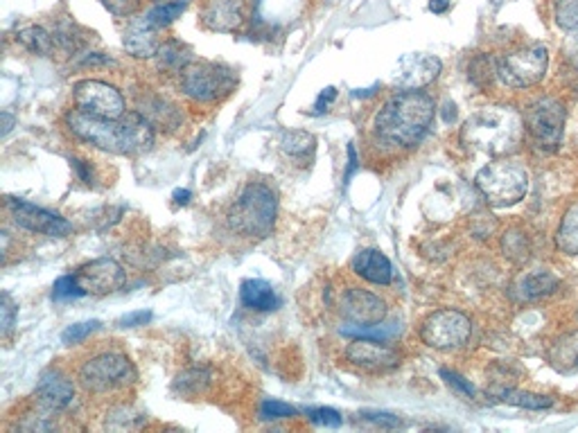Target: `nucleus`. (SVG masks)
Wrapping results in <instances>:
<instances>
[{"instance_id": "nucleus-1", "label": "nucleus", "mask_w": 578, "mask_h": 433, "mask_svg": "<svg viewBox=\"0 0 578 433\" xmlns=\"http://www.w3.org/2000/svg\"><path fill=\"white\" fill-rule=\"evenodd\" d=\"M66 125L75 138L111 154H143L150 151L154 144L150 120L140 113H127L118 120H111L73 109L66 115Z\"/></svg>"}, {"instance_id": "nucleus-2", "label": "nucleus", "mask_w": 578, "mask_h": 433, "mask_svg": "<svg viewBox=\"0 0 578 433\" xmlns=\"http://www.w3.org/2000/svg\"><path fill=\"white\" fill-rule=\"evenodd\" d=\"M436 104L420 90H402L379 109L375 131L384 143L414 147L432 127Z\"/></svg>"}, {"instance_id": "nucleus-3", "label": "nucleus", "mask_w": 578, "mask_h": 433, "mask_svg": "<svg viewBox=\"0 0 578 433\" xmlns=\"http://www.w3.org/2000/svg\"><path fill=\"white\" fill-rule=\"evenodd\" d=\"M524 135V118L511 106H490L468 118L461 140L488 156L513 154Z\"/></svg>"}, {"instance_id": "nucleus-4", "label": "nucleus", "mask_w": 578, "mask_h": 433, "mask_svg": "<svg viewBox=\"0 0 578 433\" xmlns=\"http://www.w3.org/2000/svg\"><path fill=\"white\" fill-rule=\"evenodd\" d=\"M278 199L269 185L251 181L239 192L229 210V224L245 237H267L274 230Z\"/></svg>"}, {"instance_id": "nucleus-5", "label": "nucleus", "mask_w": 578, "mask_h": 433, "mask_svg": "<svg viewBox=\"0 0 578 433\" xmlns=\"http://www.w3.org/2000/svg\"><path fill=\"white\" fill-rule=\"evenodd\" d=\"M474 183L493 208H511L527 195L528 172L513 160H495L477 172Z\"/></svg>"}, {"instance_id": "nucleus-6", "label": "nucleus", "mask_w": 578, "mask_h": 433, "mask_svg": "<svg viewBox=\"0 0 578 433\" xmlns=\"http://www.w3.org/2000/svg\"><path fill=\"white\" fill-rule=\"evenodd\" d=\"M80 382L90 393H111L127 389L136 382V368L122 352H100L84 361L80 368Z\"/></svg>"}, {"instance_id": "nucleus-7", "label": "nucleus", "mask_w": 578, "mask_h": 433, "mask_svg": "<svg viewBox=\"0 0 578 433\" xmlns=\"http://www.w3.org/2000/svg\"><path fill=\"white\" fill-rule=\"evenodd\" d=\"M549 68V52L543 43L527 45L497 59V77L509 89H528L543 81Z\"/></svg>"}, {"instance_id": "nucleus-8", "label": "nucleus", "mask_w": 578, "mask_h": 433, "mask_svg": "<svg viewBox=\"0 0 578 433\" xmlns=\"http://www.w3.org/2000/svg\"><path fill=\"white\" fill-rule=\"evenodd\" d=\"M473 323L459 309L432 312L420 325V341L434 350H457L468 344Z\"/></svg>"}, {"instance_id": "nucleus-9", "label": "nucleus", "mask_w": 578, "mask_h": 433, "mask_svg": "<svg viewBox=\"0 0 578 433\" xmlns=\"http://www.w3.org/2000/svg\"><path fill=\"white\" fill-rule=\"evenodd\" d=\"M181 90L197 102L222 100L235 89V75L217 64H190L181 70Z\"/></svg>"}, {"instance_id": "nucleus-10", "label": "nucleus", "mask_w": 578, "mask_h": 433, "mask_svg": "<svg viewBox=\"0 0 578 433\" xmlns=\"http://www.w3.org/2000/svg\"><path fill=\"white\" fill-rule=\"evenodd\" d=\"M524 127L538 150L556 151L563 140L565 106L553 97H540L524 113Z\"/></svg>"}, {"instance_id": "nucleus-11", "label": "nucleus", "mask_w": 578, "mask_h": 433, "mask_svg": "<svg viewBox=\"0 0 578 433\" xmlns=\"http://www.w3.org/2000/svg\"><path fill=\"white\" fill-rule=\"evenodd\" d=\"M75 109L100 118L118 120L125 115V97L115 86L100 80H82L73 89Z\"/></svg>"}, {"instance_id": "nucleus-12", "label": "nucleus", "mask_w": 578, "mask_h": 433, "mask_svg": "<svg viewBox=\"0 0 578 433\" xmlns=\"http://www.w3.org/2000/svg\"><path fill=\"white\" fill-rule=\"evenodd\" d=\"M5 204L16 224H19L20 228L30 230V233L48 235V237H64V235H68L70 230H73L70 221H66L61 214L30 204V201L26 199L7 197Z\"/></svg>"}, {"instance_id": "nucleus-13", "label": "nucleus", "mask_w": 578, "mask_h": 433, "mask_svg": "<svg viewBox=\"0 0 578 433\" xmlns=\"http://www.w3.org/2000/svg\"><path fill=\"white\" fill-rule=\"evenodd\" d=\"M441 68H443V64H441L439 57L423 55V52H411V55L400 57L394 73H391V81H394L398 89L420 90L432 84V81L441 75Z\"/></svg>"}, {"instance_id": "nucleus-14", "label": "nucleus", "mask_w": 578, "mask_h": 433, "mask_svg": "<svg viewBox=\"0 0 578 433\" xmlns=\"http://www.w3.org/2000/svg\"><path fill=\"white\" fill-rule=\"evenodd\" d=\"M75 275L86 294L93 296L113 294L127 282L125 269L113 258H98L93 262L82 264Z\"/></svg>"}, {"instance_id": "nucleus-15", "label": "nucleus", "mask_w": 578, "mask_h": 433, "mask_svg": "<svg viewBox=\"0 0 578 433\" xmlns=\"http://www.w3.org/2000/svg\"><path fill=\"white\" fill-rule=\"evenodd\" d=\"M341 314L348 323L378 325L387 319V303L366 289L350 287L341 296Z\"/></svg>"}, {"instance_id": "nucleus-16", "label": "nucleus", "mask_w": 578, "mask_h": 433, "mask_svg": "<svg viewBox=\"0 0 578 433\" xmlns=\"http://www.w3.org/2000/svg\"><path fill=\"white\" fill-rule=\"evenodd\" d=\"M346 359L357 368L371 370V373L394 370L400 366V354L379 339H359L357 336L346 348Z\"/></svg>"}, {"instance_id": "nucleus-17", "label": "nucleus", "mask_w": 578, "mask_h": 433, "mask_svg": "<svg viewBox=\"0 0 578 433\" xmlns=\"http://www.w3.org/2000/svg\"><path fill=\"white\" fill-rule=\"evenodd\" d=\"M36 402L45 414H61L75 399V386L59 370H45L36 383Z\"/></svg>"}, {"instance_id": "nucleus-18", "label": "nucleus", "mask_w": 578, "mask_h": 433, "mask_svg": "<svg viewBox=\"0 0 578 433\" xmlns=\"http://www.w3.org/2000/svg\"><path fill=\"white\" fill-rule=\"evenodd\" d=\"M242 19L238 0H208L201 10V26L210 32H235L242 26Z\"/></svg>"}, {"instance_id": "nucleus-19", "label": "nucleus", "mask_w": 578, "mask_h": 433, "mask_svg": "<svg viewBox=\"0 0 578 433\" xmlns=\"http://www.w3.org/2000/svg\"><path fill=\"white\" fill-rule=\"evenodd\" d=\"M156 32L159 30L152 27L147 19L131 20L125 32V39H122L127 52H129L131 57H136V59H152V57L159 55L160 41L159 36H156Z\"/></svg>"}, {"instance_id": "nucleus-20", "label": "nucleus", "mask_w": 578, "mask_h": 433, "mask_svg": "<svg viewBox=\"0 0 578 433\" xmlns=\"http://www.w3.org/2000/svg\"><path fill=\"white\" fill-rule=\"evenodd\" d=\"M353 271L362 280L373 284H389L394 280V267L389 258L375 249L359 251L353 258Z\"/></svg>"}, {"instance_id": "nucleus-21", "label": "nucleus", "mask_w": 578, "mask_h": 433, "mask_svg": "<svg viewBox=\"0 0 578 433\" xmlns=\"http://www.w3.org/2000/svg\"><path fill=\"white\" fill-rule=\"evenodd\" d=\"M239 300L242 305L255 312H271L278 307V296H276L274 287L267 280L251 278L239 284Z\"/></svg>"}, {"instance_id": "nucleus-22", "label": "nucleus", "mask_w": 578, "mask_h": 433, "mask_svg": "<svg viewBox=\"0 0 578 433\" xmlns=\"http://www.w3.org/2000/svg\"><path fill=\"white\" fill-rule=\"evenodd\" d=\"M280 150H283V154L289 156V159L305 160L315 154L316 140L315 135L308 134V131H285L283 138H280Z\"/></svg>"}, {"instance_id": "nucleus-23", "label": "nucleus", "mask_w": 578, "mask_h": 433, "mask_svg": "<svg viewBox=\"0 0 578 433\" xmlns=\"http://www.w3.org/2000/svg\"><path fill=\"white\" fill-rule=\"evenodd\" d=\"M558 278L549 271H534V274L524 275L522 282H519V294H522L524 300H535L543 298V296L553 294L558 289Z\"/></svg>"}, {"instance_id": "nucleus-24", "label": "nucleus", "mask_w": 578, "mask_h": 433, "mask_svg": "<svg viewBox=\"0 0 578 433\" xmlns=\"http://www.w3.org/2000/svg\"><path fill=\"white\" fill-rule=\"evenodd\" d=\"M159 66L172 73H181L192 64V50L179 41H165L159 48Z\"/></svg>"}, {"instance_id": "nucleus-25", "label": "nucleus", "mask_w": 578, "mask_h": 433, "mask_svg": "<svg viewBox=\"0 0 578 433\" xmlns=\"http://www.w3.org/2000/svg\"><path fill=\"white\" fill-rule=\"evenodd\" d=\"M16 41H19L26 50H30L32 55L48 57L52 50H55V39H52V36L39 26L20 27L19 35H16Z\"/></svg>"}, {"instance_id": "nucleus-26", "label": "nucleus", "mask_w": 578, "mask_h": 433, "mask_svg": "<svg viewBox=\"0 0 578 433\" xmlns=\"http://www.w3.org/2000/svg\"><path fill=\"white\" fill-rule=\"evenodd\" d=\"M556 246L567 255H578V204L565 213L556 233Z\"/></svg>"}, {"instance_id": "nucleus-27", "label": "nucleus", "mask_w": 578, "mask_h": 433, "mask_svg": "<svg viewBox=\"0 0 578 433\" xmlns=\"http://www.w3.org/2000/svg\"><path fill=\"white\" fill-rule=\"evenodd\" d=\"M502 251H504V258H509L511 262L524 264L528 258H531V242H528L527 233L513 228L509 230V233H504Z\"/></svg>"}, {"instance_id": "nucleus-28", "label": "nucleus", "mask_w": 578, "mask_h": 433, "mask_svg": "<svg viewBox=\"0 0 578 433\" xmlns=\"http://www.w3.org/2000/svg\"><path fill=\"white\" fill-rule=\"evenodd\" d=\"M502 399L506 404H513V406H522V408H531V411H543V408L553 406L551 398H547V395H538V393H528V390L506 389V390H502Z\"/></svg>"}, {"instance_id": "nucleus-29", "label": "nucleus", "mask_w": 578, "mask_h": 433, "mask_svg": "<svg viewBox=\"0 0 578 433\" xmlns=\"http://www.w3.org/2000/svg\"><path fill=\"white\" fill-rule=\"evenodd\" d=\"M400 332L398 325H346V328H341V334H346V336H355V339H391V336H395V334Z\"/></svg>"}, {"instance_id": "nucleus-30", "label": "nucleus", "mask_w": 578, "mask_h": 433, "mask_svg": "<svg viewBox=\"0 0 578 433\" xmlns=\"http://www.w3.org/2000/svg\"><path fill=\"white\" fill-rule=\"evenodd\" d=\"M185 5H188V3H165V5H156L154 10L147 12L144 19L150 20L152 27L160 30V27H168L170 23H175V20L184 14Z\"/></svg>"}, {"instance_id": "nucleus-31", "label": "nucleus", "mask_w": 578, "mask_h": 433, "mask_svg": "<svg viewBox=\"0 0 578 433\" xmlns=\"http://www.w3.org/2000/svg\"><path fill=\"white\" fill-rule=\"evenodd\" d=\"M82 296H89V294L84 291V287H82L75 274L61 275V278L55 282V287H52V300H59V303H64V300H77L82 298Z\"/></svg>"}, {"instance_id": "nucleus-32", "label": "nucleus", "mask_w": 578, "mask_h": 433, "mask_svg": "<svg viewBox=\"0 0 578 433\" xmlns=\"http://www.w3.org/2000/svg\"><path fill=\"white\" fill-rule=\"evenodd\" d=\"M210 375L206 370H188L176 379V389L184 395H199L204 390V386L208 383Z\"/></svg>"}, {"instance_id": "nucleus-33", "label": "nucleus", "mask_w": 578, "mask_h": 433, "mask_svg": "<svg viewBox=\"0 0 578 433\" xmlns=\"http://www.w3.org/2000/svg\"><path fill=\"white\" fill-rule=\"evenodd\" d=\"M556 23L563 30L578 27V0H556Z\"/></svg>"}, {"instance_id": "nucleus-34", "label": "nucleus", "mask_w": 578, "mask_h": 433, "mask_svg": "<svg viewBox=\"0 0 578 433\" xmlns=\"http://www.w3.org/2000/svg\"><path fill=\"white\" fill-rule=\"evenodd\" d=\"M493 75H497V61L490 59V57H477L470 66V80L477 86L488 84Z\"/></svg>"}, {"instance_id": "nucleus-35", "label": "nucleus", "mask_w": 578, "mask_h": 433, "mask_svg": "<svg viewBox=\"0 0 578 433\" xmlns=\"http://www.w3.org/2000/svg\"><path fill=\"white\" fill-rule=\"evenodd\" d=\"M98 328H100V321H84V323L70 325V328H66L64 334H61V341H64L66 345L80 344V341H84L86 336H90Z\"/></svg>"}, {"instance_id": "nucleus-36", "label": "nucleus", "mask_w": 578, "mask_h": 433, "mask_svg": "<svg viewBox=\"0 0 578 433\" xmlns=\"http://www.w3.org/2000/svg\"><path fill=\"white\" fill-rule=\"evenodd\" d=\"M260 415H262L264 420L294 418L296 408L285 402H278V399H264V402L260 404Z\"/></svg>"}, {"instance_id": "nucleus-37", "label": "nucleus", "mask_w": 578, "mask_h": 433, "mask_svg": "<svg viewBox=\"0 0 578 433\" xmlns=\"http://www.w3.org/2000/svg\"><path fill=\"white\" fill-rule=\"evenodd\" d=\"M305 414H308V418L312 420V422L321 424V427H340V424H341V415L330 406L308 408Z\"/></svg>"}, {"instance_id": "nucleus-38", "label": "nucleus", "mask_w": 578, "mask_h": 433, "mask_svg": "<svg viewBox=\"0 0 578 433\" xmlns=\"http://www.w3.org/2000/svg\"><path fill=\"white\" fill-rule=\"evenodd\" d=\"M16 314H19V307H16V303L12 300V296L5 291V294H3V298H0V325H3V334L12 332Z\"/></svg>"}, {"instance_id": "nucleus-39", "label": "nucleus", "mask_w": 578, "mask_h": 433, "mask_svg": "<svg viewBox=\"0 0 578 433\" xmlns=\"http://www.w3.org/2000/svg\"><path fill=\"white\" fill-rule=\"evenodd\" d=\"M75 30H77V27L73 26V23H61V26L57 27L55 39L59 41V43L64 45V48H66V50H68V52H70V50L75 52V50H80V48H82V39H80V36L75 35Z\"/></svg>"}, {"instance_id": "nucleus-40", "label": "nucleus", "mask_w": 578, "mask_h": 433, "mask_svg": "<svg viewBox=\"0 0 578 433\" xmlns=\"http://www.w3.org/2000/svg\"><path fill=\"white\" fill-rule=\"evenodd\" d=\"M140 0H102V5L115 16H131L138 10Z\"/></svg>"}, {"instance_id": "nucleus-41", "label": "nucleus", "mask_w": 578, "mask_h": 433, "mask_svg": "<svg viewBox=\"0 0 578 433\" xmlns=\"http://www.w3.org/2000/svg\"><path fill=\"white\" fill-rule=\"evenodd\" d=\"M441 377L445 379V382L449 383V386H452V389H457L459 390L461 395H468V398H473L474 395V389H473V383L470 382H465L464 377H461V375H457V373H452V370H441Z\"/></svg>"}, {"instance_id": "nucleus-42", "label": "nucleus", "mask_w": 578, "mask_h": 433, "mask_svg": "<svg viewBox=\"0 0 578 433\" xmlns=\"http://www.w3.org/2000/svg\"><path fill=\"white\" fill-rule=\"evenodd\" d=\"M152 312L150 309H140V312H129V314H125L122 319L118 321L120 328H140V325L150 323L152 321Z\"/></svg>"}, {"instance_id": "nucleus-43", "label": "nucleus", "mask_w": 578, "mask_h": 433, "mask_svg": "<svg viewBox=\"0 0 578 433\" xmlns=\"http://www.w3.org/2000/svg\"><path fill=\"white\" fill-rule=\"evenodd\" d=\"M364 415L369 422H375L379 424V427H400V418L398 415H391V414H382V411H364Z\"/></svg>"}, {"instance_id": "nucleus-44", "label": "nucleus", "mask_w": 578, "mask_h": 433, "mask_svg": "<svg viewBox=\"0 0 578 433\" xmlns=\"http://www.w3.org/2000/svg\"><path fill=\"white\" fill-rule=\"evenodd\" d=\"M334 100H337V89H332V86H328V89H325V90H321V95H319V97H316V102H315V113L316 115L325 113V111H328V106L332 104Z\"/></svg>"}, {"instance_id": "nucleus-45", "label": "nucleus", "mask_w": 578, "mask_h": 433, "mask_svg": "<svg viewBox=\"0 0 578 433\" xmlns=\"http://www.w3.org/2000/svg\"><path fill=\"white\" fill-rule=\"evenodd\" d=\"M565 55L572 61L574 68H578V27L576 30H569L567 41H565Z\"/></svg>"}, {"instance_id": "nucleus-46", "label": "nucleus", "mask_w": 578, "mask_h": 433, "mask_svg": "<svg viewBox=\"0 0 578 433\" xmlns=\"http://www.w3.org/2000/svg\"><path fill=\"white\" fill-rule=\"evenodd\" d=\"M70 165H73V170L77 172V176H80L84 183H90V181H93V170H90V165L86 163V160L73 159L70 160Z\"/></svg>"}, {"instance_id": "nucleus-47", "label": "nucleus", "mask_w": 578, "mask_h": 433, "mask_svg": "<svg viewBox=\"0 0 578 433\" xmlns=\"http://www.w3.org/2000/svg\"><path fill=\"white\" fill-rule=\"evenodd\" d=\"M355 170H357V151H355L353 144H348V170H346V183L350 181V176L355 174Z\"/></svg>"}, {"instance_id": "nucleus-48", "label": "nucleus", "mask_w": 578, "mask_h": 433, "mask_svg": "<svg viewBox=\"0 0 578 433\" xmlns=\"http://www.w3.org/2000/svg\"><path fill=\"white\" fill-rule=\"evenodd\" d=\"M448 7H449V0H432V3H429V10H432L434 14H443Z\"/></svg>"}, {"instance_id": "nucleus-49", "label": "nucleus", "mask_w": 578, "mask_h": 433, "mask_svg": "<svg viewBox=\"0 0 578 433\" xmlns=\"http://www.w3.org/2000/svg\"><path fill=\"white\" fill-rule=\"evenodd\" d=\"M172 197H175V204L185 205L190 201V197H192V192H190V189H176Z\"/></svg>"}, {"instance_id": "nucleus-50", "label": "nucleus", "mask_w": 578, "mask_h": 433, "mask_svg": "<svg viewBox=\"0 0 578 433\" xmlns=\"http://www.w3.org/2000/svg\"><path fill=\"white\" fill-rule=\"evenodd\" d=\"M14 115L7 113V111H3V135H7L12 131V127H14Z\"/></svg>"}, {"instance_id": "nucleus-51", "label": "nucleus", "mask_w": 578, "mask_h": 433, "mask_svg": "<svg viewBox=\"0 0 578 433\" xmlns=\"http://www.w3.org/2000/svg\"><path fill=\"white\" fill-rule=\"evenodd\" d=\"M156 5H165V3H188V0H154Z\"/></svg>"}]
</instances>
